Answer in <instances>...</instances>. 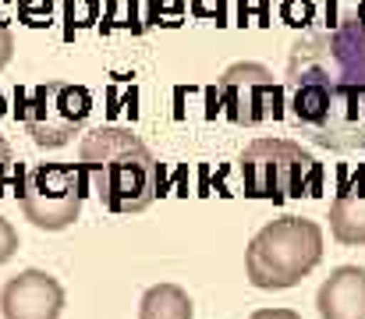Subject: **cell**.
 <instances>
[{
	"label": "cell",
	"instance_id": "cell-1",
	"mask_svg": "<svg viewBox=\"0 0 365 319\" xmlns=\"http://www.w3.org/2000/svg\"><path fill=\"white\" fill-rule=\"evenodd\" d=\"M82 171L110 213L149 210L160 192V163L131 128L103 124L89 131L82 138Z\"/></svg>",
	"mask_w": 365,
	"mask_h": 319
},
{
	"label": "cell",
	"instance_id": "cell-2",
	"mask_svg": "<svg viewBox=\"0 0 365 319\" xmlns=\"http://www.w3.org/2000/svg\"><path fill=\"white\" fill-rule=\"evenodd\" d=\"M323 259V231L305 216H280L266 223L245 252V270L252 288L284 291L302 284Z\"/></svg>",
	"mask_w": 365,
	"mask_h": 319
},
{
	"label": "cell",
	"instance_id": "cell-3",
	"mask_svg": "<svg viewBox=\"0 0 365 319\" xmlns=\"http://www.w3.org/2000/svg\"><path fill=\"white\" fill-rule=\"evenodd\" d=\"M287 117L316 146L334 153L365 149V89H330L316 82L287 86Z\"/></svg>",
	"mask_w": 365,
	"mask_h": 319
},
{
	"label": "cell",
	"instance_id": "cell-4",
	"mask_svg": "<svg viewBox=\"0 0 365 319\" xmlns=\"http://www.w3.org/2000/svg\"><path fill=\"white\" fill-rule=\"evenodd\" d=\"M238 181L248 199L287 203L323 192V167L302 142L291 138H259L238 156Z\"/></svg>",
	"mask_w": 365,
	"mask_h": 319
},
{
	"label": "cell",
	"instance_id": "cell-5",
	"mask_svg": "<svg viewBox=\"0 0 365 319\" xmlns=\"http://www.w3.org/2000/svg\"><path fill=\"white\" fill-rule=\"evenodd\" d=\"M294 82H316L330 89H365L362 18H344L327 32L298 39L287 61V86Z\"/></svg>",
	"mask_w": 365,
	"mask_h": 319
},
{
	"label": "cell",
	"instance_id": "cell-6",
	"mask_svg": "<svg viewBox=\"0 0 365 319\" xmlns=\"http://www.w3.org/2000/svg\"><path fill=\"white\" fill-rule=\"evenodd\" d=\"M14 185L25 220L39 231H64L82 216L89 181L82 163H29L14 171Z\"/></svg>",
	"mask_w": 365,
	"mask_h": 319
},
{
	"label": "cell",
	"instance_id": "cell-7",
	"mask_svg": "<svg viewBox=\"0 0 365 319\" xmlns=\"http://www.w3.org/2000/svg\"><path fill=\"white\" fill-rule=\"evenodd\" d=\"M89 110H93L89 89L71 86V82H43L29 96L18 100V117H21L25 131L43 149L68 146L82 131Z\"/></svg>",
	"mask_w": 365,
	"mask_h": 319
},
{
	"label": "cell",
	"instance_id": "cell-8",
	"mask_svg": "<svg viewBox=\"0 0 365 319\" xmlns=\"http://www.w3.org/2000/svg\"><path fill=\"white\" fill-rule=\"evenodd\" d=\"M217 93H220V106L231 124H262L269 117L277 121L280 106H284V93L273 82V71L255 61L231 64L220 75Z\"/></svg>",
	"mask_w": 365,
	"mask_h": 319
},
{
	"label": "cell",
	"instance_id": "cell-9",
	"mask_svg": "<svg viewBox=\"0 0 365 319\" xmlns=\"http://www.w3.org/2000/svg\"><path fill=\"white\" fill-rule=\"evenodd\" d=\"M4 319H61L64 288L46 270H21L0 291Z\"/></svg>",
	"mask_w": 365,
	"mask_h": 319
},
{
	"label": "cell",
	"instance_id": "cell-10",
	"mask_svg": "<svg viewBox=\"0 0 365 319\" xmlns=\"http://www.w3.org/2000/svg\"><path fill=\"white\" fill-rule=\"evenodd\" d=\"M319 319H365V270L337 266L316 295Z\"/></svg>",
	"mask_w": 365,
	"mask_h": 319
},
{
	"label": "cell",
	"instance_id": "cell-11",
	"mask_svg": "<svg viewBox=\"0 0 365 319\" xmlns=\"http://www.w3.org/2000/svg\"><path fill=\"white\" fill-rule=\"evenodd\" d=\"M327 220H330V234L341 245L348 248L365 245V192H341Z\"/></svg>",
	"mask_w": 365,
	"mask_h": 319
},
{
	"label": "cell",
	"instance_id": "cell-12",
	"mask_svg": "<svg viewBox=\"0 0 365 319\" xmlns=\"http://www.w3.org/2000/svg\"><path fill=\"white\" fill-rule=\"evenodd\" d=\"M138 319H192V298L178 284H156L142 295Z\"/></svg>",
	"mask_w": 365,
	"mask_h": 319
},
{
	"label": "cell",
	"instance_id": "cell-13",
	"mask_svg": "<svg viewBox=\"0 0 365 319\" xmlns=\"http://www.w3.org/2000/svg\"><path fill=\"white\" fill-rule=\"evenodd\" d=\"M18 14L29 29H43V25H50L53 4L50 0H18Z\"/></svg>",
	"mask_w": 365,
	"mask_h": 319
},
{
	"label": "cell",
	"instance_id": "cell-14",
	"mask_svg": "<svg viewBox=\"0 0 365 319\" xmlns=\"http://www.w3.org/2000/svg\"><path fill=\"white\" fill-rule=\"evenodd\" d=\"M64 7H68L71 29H86V25H93L96 14H100V0H68Z\"/></svg>",
	"mask_w": 365,
	"mask_h": 319
},
{
	"label": "cell",
	"instance_id": "cell-15",
	"mask_svg": "<svg viewBox=\"0 0 365 319\" xmlns=\"http://www.w3.org/2000/svg\"><path fill=\"white\" fill-rule=\"evenodd\" d=\"M135 21V0H110V14H107V29H124Z\"/></svg>",
	"mask_w": 365,
	"mask_h": 319
},
{
	"label": "cell",
	"instance_id": "cell-16",
	"mask_svg": "<svg viewBox=\"0 0 365 319\" xmlns=\"http://www.w3.org/2000/svg\"><path fill=\"white\" fill-rule=\"evenodd\" d=\"M14 252H18V231L11 227V220L0 216V266H4Z\"/></svg>",
	"mask_w": 365,
	"mask_h": 319
},
{
	"label": "cell",
	"instance_id": "cell-17",
	"mask_svg": "<svg viewBox=\"0 0 365 319\" xmlns=\"http://www.w3.org/2000/svg\"><path fill=\"white\" fill-rule=\"evenodd\" d=\"M7 181H14V153L0 135V196H7Z\"/></svg>",
	"mask_w": 365,
	"mask_h": 319
},
{
	"label": "cell",
	"instance_id": "cell-18",
	"mask_svg": "<svg viewBox=\"0 0 365 319\" xmlns=\"http://www.w3.org/2000/svg\"><path fill=\"white\" fill-rule=\"evenodd\" d=\"M4 7H7V0H0V71L7 68V61H11V54H14V36H11V29H7Z\"/></svg>",
	"mask_w": 365,
	"mask_h": 319
},
{
	"label": "cell",
	"instance_id": "cell-19",
	"mask_svg": "<svg viewBox=\"0 0 365 319\" xmlns=\"http://www.w3.org/2000/svg\"><path fill=\"white\" fill-rule=\"evenodd\" d=\"M309 14H312V7H309L305 0H287V4H284V18H287L291 25H305Z\"/></svg>",
	"mask_w": 365,
	"mask_h": 319
},
{
	"label": "cell",
	"instance_id": "cell-20",
	"mask_svg": "<svg viewBox=\"0 0 365 319\" xmlns=\"http://www.w3.org/2000/svg\"><path fill=\"white\" fill-rule=\"evenodd\" d=\"M248 319H302V316L291 313V309H259V313H252Z\"/></svg>",
	"mask_w": 365,
	"mask_h": 319
},
{
	"label": "cell",
	"instance_id": "cell-21",
	"mask_svg": "<svg viewBox=\"0 0 365 319\" xmlns=\"http://www.w3.org/2000/svg\"><path fill=\"white\" fill-rule=\"evenodd\" d=\"M359 18H362V21H365V0H362V7H359Z\"/></svg>",
	"mask_w": 365,
	"mask_h": 319
}]
</instances>
